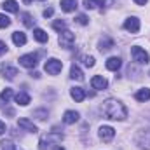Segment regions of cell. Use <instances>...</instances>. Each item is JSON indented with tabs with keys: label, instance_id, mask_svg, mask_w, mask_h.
I'll list each match as a JSON object with an SVG mask.
<instances>
[{
	"label": "cell",
	"instance_id": "ac0fdd59",
	"mask_svg": "<svg viewBox=\"0 0 150 150\" xmlns=\"http://www.w3.org/2000/svg\"><path fill=\"white\" fill-rule=\"evenodd\" d=\"M61 9L65 12H72L77 9V0H61Z\"/></svg>",
	"mask_w": 150,
	"mask_h": 150
},
{
	"label": "cell",
	"instance_id": "f546056e",
	"mask_svg": "<svg viewBox=\"0 0 150 150\" xmlns=\"http://www.w3.org/2000/svg\"><path fill=\"white\" fill-rule=\"evenodd\" d=\"M75 21H77L79 25H87V23H89V19H87L86 14H79V16L75 18Z\"/></svg>",
	"mask_w": 150,
	"mask_h": 150
},
{
	"label": "cell",
	"instance_id": "44dd1931",
	"mask_svg": "<svg viewBox=\"0 0 150 150\" xmlns=\"http://www.w3.org/2000/svg\"><path fill=\"white\" fill-rule=\"evenodd\" d=\"M2 7H4L5 11H9V12H18V9H19V7H18V2H16V0H5Z\"/></svg>",
	"mask_w": 150,
	"mask_h": 150
},
{
	"label": "cell",
	"instance_id": "d4e9b609",
	"mask_svg": "<svg viewBox=\"0 0 150 150\" xmlns=\"http://www.w3.org/2000/svg\"><path fill=\"white\" fill-rule=\"evenodd\" d=\"M21 18H23V23H25V26H26V28H33V23H35V19H33V18H32L28 12H25Z\"/></svg>",
	"mask_w": 150,
	"mask_h": 150
},
{
	"label": "cell",
	"instance_id": "836d02e7",
	"mask_svg": "<svg viewBox=\"0 0 150 150\" xmlns=\"http://www.w3.org/2000/svg\"><path fill=\"white\" fill-rule=\"evenodd\" d=\"M4 133H5V124L0 120V134H4Z\"/></svg>",
	"mask_w": 150,
	"mask_h": 150
},
{
	"label": "cell",
	"instance_id": "52a82bcc",
	"mask_svg": "<svg viewBox=\"0 0 150 150\" xmlns=\"http://www.w3.org/2000/svg\"><path fill=\"white\" fill-rule=\"evenodd\" d=\"M113 136H115V129H113V127H110V126H101V127H100V138H101L105 143L112 142Z\"/></svg>",
	"mask_w": 150,
	"mask_h": 150
},
{
	"label": "cell",
	"instance_id": "4fadbf2b",
	"mask_svg": "<svg viewBox=\"0 0 150 150\" xmlns=\"http://www.w3.org/2000/svg\"><path fill=\"white\" fill-rule=\"evenodd\" d=\"M77 120H79V113L75 110H67L65 115H63V122L65 124H75Z\"/></svg>",
	"mask_w": 150,
	"mask_h": 150
},
{
	"label": "cell",
	"instance_id": "6da1fadb",
	"mask_svg": "<svg viewBox=\"0 0 150 150\" xmlns=\"http://www.w3.org/2000/svg\"><path fill=\"white\" fill-rule=\"evenodd\" d=\"M101 110H103V113H105L107 119H112V120H124V119L127 117V110H126V107H124L120 101L112 100V98L107 100V101H103Z\"/></svg>",
	"mask_w": 150,
	"mask_h": 150
},
{
	"label": "cell",
	"instance_id": "cb8c5ba5",
	"mask_svg": "<svg viewBox=\"0 0 150 150\" xmlns=\"http://www.w3.org/2000/svg\"><path fill=\"white\" fill-rule=\"evenodd\" d=\"M105 0H84V7L86 9H94L98 5H103Z\"/></svg>",
	"mask_w": 150,
	"mask_h": 150
},
{
	"label": "cell",
	"instance_id": "1f68e13d",
	"mask_svg": "<svg viewBox=\"0 0 150 150\" xmlns=\"http://www.w3.org/2000/svg\"><path fill=\"white\" fill-rule=\"evenodd\" d=\"M52 14H54V11H52V9H51V7H49V9H45V11H44V18H51V16H52Z\"/></svg>",
	"mask_w": 150,
	"mask_h": 150
},
{
	"label": "cell",
	"instance_id": "d6986e66",
	"mask_svg": "<svg viewBox=\"0 0 150 150\" xmlns=\"http://www.w3.org/2000/svg\"><path fill=\"white\" fill-rule=\"evenodd\" d=\"M12 42H14L16 45H25V44H26V35H25L23 32H14V33H12Z\"/></svg>",
	"mask_w": 150,
	"mask_h": 150
},
{
	"label": "cell",
	"instance_id": "5b68a950",
	"mask_svg": "<svg viewBox=\"0 0 150 150\" xmlns=\"http://www.w3.org/2000/svg\"><path fill=\"white\" fill-rule=\"evenodd\" d=\"M59 44H61V47H72L74 45V42H75V35L70 32V30H65V32H61L59 33Z\"/></svg>",
	"mask_w": 150,
	"mask_h": 150
},
{
	"label": "cell",
	"instance_id": "8992f818",
	"mask_svg": "<svg viewBox=\"0 0 150 150\" xmlns=\"http://www.w3.org/2000/svg\"><path fill=\"white\" fill-rule=\"evenodd\" d=\"M19 63L23 65V67H26V68H35L38 63V56L37 54H23L21 58H19Z\"/></svg>",
	"mask_w": 150,
	"mask_h": 150
},
{
	"label": "cell",
	"instance_id": "30bf717a",
	"mask_svg": "<svg viewBox=\"0 0 150 150\" xmlns=\"http://www.w3.org/2000/svg\"><path fill=\"white\" fill-rule=\"evenodd\" d=\"M91 86H93L94 89H107L108 82H107L105 77H101V75H94V77L91 79Z\"/></svg>",
	"mask_w": 150,
	"mask_h": 150
},
{
	"label": "cell",
	"instance_id": "f1b7e54d",
	"mask_svg": "<svg viewBox=\"0 0 150 150\" xmlns=\"http://www.w3.org/2000/svg\"><path fill=\"white\" fill-rule=\"evenodd\" d=\"M82 63L91 68V67H94V58L93 56H82Z\"/></svg>",
	"mask_w": 150,
	"mask_h": 150
},
{
	"label": "cell",
	"instance_id": "e575fe53",
	"mask_svg": "<svg viewBox=\"0 0 150 150\" xmlns=\"http://www.w3.org/2000/svg\"><path fill=\"white\" fill-rule=\"evenodd\" d=\"M134 2H136L138 5H145V4H147V0H134Z\"/></svg>",
	"mask_w": 150,
	"mask_h": 150
},
{
	"label": "cell",
	"instance_id": "e0dca14e",
	"mask_svg": "<svg viewBox=\"0 0 150 150\" xmlns=\"http://www.w3.org/2000/svg\"><path fill=\"white\" fill-rule=\"evenodd\" d=\"M33 37H35V40L40 42V44H44V42L49 40V35H47L42 28H35V30H33Z\"/></svg>",
	"mask_w": 150,
	"mask_h": 150
},
{
	"label": "cell",
	"instance_id": "9a60e30c",
	"mask_svg": "<svg viewBox=\"0 0 150 150\" xmlns=\"http://www.w3.org/2000/svg\"><path fill=\"white\" fill-rule=\"evenodd\" d=\"M70 77H72L74 80H79V82H82V80H84V74H82V70H80L75 63L70 67Z\"/></svg>",
	"mask_w": 150,
	"mask_h": 150
},
{
	"label": "cell",
	"instance_id": "2e32d148",
	"mask_svg": "<svg viewBox=\"0 0 150 150\" xmlns=\"http://www.w3.org/2000/svg\"><path fill=\"white\" fill-rule=\"evenodd\" d=\"M134 98H136L138 101H149L150 100V87H143V89H140V91L134 94Z\"/></svg>",
	"mask_w": 150,
	"mask_h": 150
},
{
	"label": "cell",
	"instance_id": "8fae6325",
	"mask_svg": "<svg viewBox=\"0 0 150 150\" xmlns=\"http://www.w3.org/2000/svg\"><path fill=\"white\" fill-rule=\"evenodd\" d=\"M14 100H16V103H18V105L26 107V105L30 103V94H28L26 91H19V93L14 96Z\"/></svg>",
	"mask_w": 150,
	"mask_h": 150
},
{
	"label": "cell",
	"instance_id": "ffe728a7",
	"mask_svg": "<svg viewBox=\"0 0 150 150\" xmlns=\"http://www.w3.org/2000/svg\"><path fill=\"white\" fill-rule=\"evenodd\" d=\"M2 74H4V77H5V79L12 80V79L18 75V70H16V68H12V67H7V65H4V67H2Z\"/></svg>",
	"mask_w": 150,
	"mask_h": 150
},
{
	"label": "cell",
	"instance_id": "8d00e7d4",
	"mask_svg": "<svg viewBox=\"0 0 150 150\" xmlns=\"http://www.w3.org/2000/svg\"><path fill=\"white\" fill-rule=\"evenodd\" d=\"M23 2H25V4H32V0H23Z\"/></svg>",
	"mask_w": 150,
	"mask_h": 150
},
{
	"label": "cell",
	"instance_id": "603a6c76",
	"mask_svg": "<svg viewBox=\"0 0 150 150\" xmlns=\"http://www.w3.org/2000/svg\"><path fill=\"white\" fill-rule=\"evenodd\" d=\"M52 28H54L56 32H59V33H61V32H65V30H67V23H65L63 19H56V21L52 23Z\"/></svg>",
	"mask_w": 150,
	"mask_h": 150
},
{
	"label": "cell",
	"instance_id": "4316f807",
	"mask_svg": "<svg viewBox=\"0 0 150 150\" xmlns=\"http://www.w3.org/2000/svg\"><path fill=\"white\" fill-rule=\"evenodd\" d=\"M0 147H2V150H16L14 143H12L11 140H2V142H0Z\"/></svg>",
	"mask_w": 150,
	"mask_h": 150
},
{
	"label": "cell",
	"instance_id": "3957f363",
	"mask_svg": "<svg viewBox=\"0 0 150 150\" xmlns=\"http://www.w3.org/2000/svg\"><path fill=\"white\" fill-rule=\"evenodd\" d=\"M131 56H133V61H136L140 65H147L149 59H150L149 52H145V49H142L138 45H133L131 47Z\"/></svg>",
	"mask_w": 150,
	"mask_h": 150
},
{
	"label": "cell",
	"instance_id": "4dcf8cb0",
	"mask_svg": "<svg viewBox=\"0 0 150 150\" xmlns=\"http://www.w3.org/2000/svg\"><path fill=\"white\" fill-rule=\"evenodd\" d=\"M33 115H35L37 119H40V120H44V119L47 117V112H45V110H35V112H33Z\"/></svg>",
	"mask_w": 150,
	"mask_h": 150
},
{
	"label": "cell",
	"instance_id": "83f0119b",
	"mask_svg": "<svg viewBox=\"0 0 150 150\" xmlns=\"http://www.w3.org/2000/svg\"><path fill=\"white\" fill-rule=\"evenodd\" d=\"M11 26V18L5 14H0V28H7Z\"/></svg>",
	"mask_w": 150,
	"mask_h": 150
},
{
	"label": "cell",
	"instance_id": "7c38bea8",
	"mask_svg": "<svg viewBox=\"0 0 150 150\" xmlns=\"http://www.w3.org/2000/svg\"><path fill=\"white\" fill-rule=\"evenodd\" d=\"M120 67H122V61H120V58L113 56V58H108V59H107V68H108V70H112V72H117Z\"/></svg>",
	"mask_w": 150,
	"mask_h": 150
},
{
	"label": "cell",
	"instance_id": "5bb4252c",
	"mask_svg": "<svg viewBox=\"0 0 150 150\" xmlns=\"http://www.w3.org/2000/svg\"><path fill=\"white\" fill-rule=\"evenodd\" d=\"M70 94H72V98H74L75 101H84V98H86V91L82 89V87H72V91H70Z\"/></svg>",
	"mask_w": 150,
	"mask_h": 150
},
{
	"label": "cell",
	"instance_id": "d6a6232c",
	"mask_svg": "<svg viewBox=\"0 0 150 150\" xmlns=\"http://www.w3.org/2000/svg\"><path fill=\"white\" fill-rule=\"evenodd\" d=\"M4 52H7V45H5V42L0 40V56H2Z\"/></svg>",
	"mask_w": 150,
	"mask_h": 150
},
{
	"label": "cell",
	"instance_id": "7402d4cb",
	"mask_svg": "<svg viewBox=\"0 0 150 150\" xmlns=\"http://www.w3.org/2000/svg\"><path fill=\"white\" fill-rule=\"evenodd\" d=\"M113 47V40L110 38H103L101 42H100V51L103 52V51H108V49H112Z\"/></svg>",
	"mask_w": 150,
	"mask_h": 150
},
{
	"label": "cell",
	"instance_id": "d590c367",
	"mask_svg": "<svg viewBox=\"0 0 150 150\" xmlns=\"http://www.w3.org/2000/svg\"><path fill=\"white\" fill-rule=\"evenodd\" d=\"M54 150H65V149H63V147H56Z\"/></svg>",
	"mask_w": 150,
	"mask_h": 150
},
{
	"label": "cell",
	"instance_id": "484cf974",
	"mask_svg": "<svg viewBox=\"0 0 150 150\" xmlns=\"http://www.w3.org/2000/svg\"><path fill=\"white\" fill-rule=\"evenodd\" d=\"M11 98H12V89H9V87H5V89H4V91L0 93V100L7 103V101H9Z\"/></svg>",
	"mask_w": 150,
	"mask_h": 150
},
{
	"label": "cell",
	"instance_id": "9c48e42d",
	"mask_svg": "<svg viewBox=\"0 0 150 150\" xmlns=\"http://www.w3.org/2000/svg\"><path fill=\"white\" fill-rule=\"evenodd\" d=\"M18 126H19V127H23V129H25V131H28V133H37V131H38L37 126H35L30 119H25V117L18 120Z\"/></svg>",
	"mask_w": 150,
	"mask_h": 150
},
{
	"label": "cell",
	"instance_id": "7a4b0ae2",
	"mask_svg": "<svg viewBox=\"0 0 150 150\" xmlns=\"http://www.w3.org/2000/svg\"><path fill=\"white\" fill-rule=\"evenodd\" d=\"M63 140V134L58 133V131H51L47 134H44L38 142V150H49L51 145H58L59 142Z\"/></svg>",
	"mask_w": 150,
	"mask_h": 150
},
{
	"label": "cell",
	"instance_id": "277c9868",
	"mask_svg": "<svg viewBox=\"0 0 150 150\" xmlns=\"http://www.w3.org/2000/svg\"><path fill=\"white\" fill-rule=\"evenodd\" d=\"M44 68H45V72L49 75H58L61 72V68H63V61H59V59H56V58H51V59L45 61Z\"/></svg>",
	"mask_w": 150,
	"mask_h": 150
},
{
	"label": "cell",
	"instance_id": "ba28073f",
	"mask_svg": "<svg viewBox=\"0 0 150 150\" xmlns=\"http://www.w3.org/2000/svg\"><path fill=\"white\" fill-rule=\"evenodd\" d=\"M124 28H126L127 32H131V33H138V32H140V19H138V18H129V19H126Z\"/></svg>",
	"mask_w": 150,
	"mask_h": 150
}]
</instances>
